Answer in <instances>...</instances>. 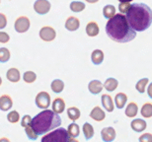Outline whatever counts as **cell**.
<instances>
[{
    "label": "cell",
    "instance_id": "obj_23",
    "mask_svg": "<svg viewBox=\"0 0 152 142\" xmlns=\"http://www.w3.org/2000/svg\"><path fill=\"white\" fill-rule=\"evenodd\" d=\"M50 89L53 90V92L56 93V94H59V93H61L63 91V89H64V83H63L62 80L56 79L51 82Z\"/></svg>",
    "mask_w": 152,
    "mask_h": 142
},
{
    "label": "cell",
    "instance_id": "obj_21",
    "mask_svg": "<svg viewBox=\"0 0 152 142\" xmlns=\"http://www.w3.org/2000/svg\"><path fill=\"white\" fill-rule=\"evenodd\" d=\"M127 102V96L124 94V93H118L115 97V107H117L118 110H121L124 109V107L126 106Z\"/></svg>",
    "mask_w": 152,
    "mask_h": 142
},
{
    "label": "cell",
    "instance_id": "obj_19",
    "mask_svg": "<svg viewBox=\"0 0 152 142\" xmlns=\"http://www.w3.org/2000/svg\"><path fill=\"white\" fill-rule=\"evenodd\" d=\"M91 60L95 65L102 64L104 61V52L101 50H94L91 54Z\"/></svg>",
    "mask_w": 152,
    "mask_h": 142
},
{
    "label": "cell",
    "instance_id": "obj_38",
    "mask_svg": "<svg viewBox=\"0 0 152 142\" xmlns=\"http://www.w3.org/2000/svg\"><path fill=\"white\" fill-rule=\"evenodd\" d=\"M10 41V36L5 32H0V43L1 44H6Z\"/></svg>",
    "mask_w": 152,
    "mask_h": 142
},
{
    "label": "cell",
    "instance_id": "obj_36",
    "mask_svg": "<svg viewBox=\"0 0 152 142\" xmlns=\"http://www.w3.org/2000/svg\"><path fill=\"white\" fill-rule=\"evenodd\" d=\"M32 122V117L29 116V114H26V116H24L22 117V120H21V125L23 126V127H26L27 125H31Z\"/></svg>",
    "mask_w": 152,
    "mask_h": 142
},
{
    "label": "cell",
    "instance_id": "obj_11",
    "mask_svg": "<svg viewBox=\"0 0 152 142\" xmlns=\"http://www.w3.org/2000/svg\"><path fill=\"white\" fill-rule=\"evenodd\" d=\"M12 106H13V101H12L10 96L8 95L0 96V110L2 111H7L9 110H11Z\"/></svg>",
    "mask_w": 152,
    "mask_h": 142
},
{
    "label": "cell",
    "instance_id": "obj_41",
    "mask_svg": "<svg viewBox=\"0 0 152 142\" xmlns=\"http://www.w3.org/2000/svg\"><path fill=\"white\" fill-rule=\"evenodd\" d=\"M0 142H10V140L6 137H2V138H0Z\"/></svg>",
    "mask_w": 152,
    "mask_h": 142
},
{
    "label": "cell",
    "instance_id": "obj_4",
    "mask_svg": "<svg viewBox=\"0 0 152 142\" xmlns=\"http://www.w3.org/2000/svg\"><path fill=\"white\" fill-rule=\"evenodd\" d=\"M69 140L70 136L67 130L63 127H57L45 134L42 137L41 142H69Z\"/></svg>",
    "mask_w": 152,
    "mask_h": 142
},
{
    "label": "cell",
    "instance_id": "obj_29",
    "mask_svg": "<svg viewBox=\"0 0 152 142\" xmlns=\"http://www.w3.org/2000/svg\"><path fill=\"white\" fill-rule=\"evenodd\" d=\"M67 132L69 134L70 137H78L79 134H80V128H79V125H76L75 122L71 123V125H68V128H67Z\"/></svg>",
    "mask_w": 152,
    "mask_h": 142
},
{
    "label": "cell",
    "instance_id": "obj_10",
    "mask_svg": "<svg viewBox=\"0 0 152 142\" xmlns=\"http://www.w3.org/2000/svg\"><path fill=\"white\" fill-rule=\"evenodd\" d=\"M64 26H65V29L69 32L77 31V30L79 29V27H80V21H79L78 18L70 16L66 19Z\"/></svg>",
    "mask_w": 152,
    "mask_h": 142
},
{
    "label": "cell",
    "instance_id": "obj_12",
    "mask_svg": "<svg viewBox=\"0 0 152 142\" xmlns=\"http://www.w3.org/2000/svg\"><path fill=\"white\" fill-rule=\"evenodd\" d=\"M147 123L144 119H133L132 123H130V127L133 131L135 132H142L146 129Z\"/></svg>",
    "mask_w": 152,
    "mask_h": 142
},
{
    "label": "cell",
    "instance_id": "obj_22",
    "mask_svg": "<svg viewBox=\"0 0 152 142\" xmlns=\"http://www.w3.org/2000/svg\"><path fill=\"white\" fill-rule=\"evenodd\" d=\"M103 86H104V88L107 90L108 92H114L115 90L118 88V81L115 79V78H113V77L108 78V79L105 81V83Z\"/></svg>",
    "mask_w": 152,
    "mask_h": 142
},
{
    "label": "cell",
    "instance_id": "obj_42",
    "mask_svg": "<svg viewBox=\"0 0 152 142\" xmlns=\"http://www.w3.org/2000/svg\"><path fill=\"white\" fill-rule=\"evenodd\" d=\"M85 1H87L88 3H97L99 0H85Z\"/></svg>",
    "mask_w": 152,
    "mask_h": 142
},
{
    "label": "cell",
    "instance_id": "obj_45",
    "mask_svg": "<svg viewBox=\"0 0 152 142\" xmlns=\"http://www.w3.org/2000/svg\"><path fill=\"white\" fill-rule=\"evenodd\" d=\"M1 84H2V78L0 77V86H1Z\"/></svg>",
    "mask_w": 152,
    "mask_h": 142
},
{
    "label": "cell",
    "instance_id": "obj_8",
    "mask_svg": "<svg viewBox=\"0 0 152 142\" xmlns=\"http://www.w3.org/2000/svg\"><path fill=\"white\" fill-rule=\"evenodd\" d=\"M51 4L48 0H37L34 3V10L39 15H45L50 12Z\"/></svg>",
    "mask_w": 152,
    "mask_h": 142
},
{
    "label": "cell",
    "instance_id": "obj_43",
    "mask_svg": "<svg viewBox=\"0 0 152 142\" xmlns=\"http://www.w3.org/2000/svg\"><path fill=\"white\" fill-rule=\"evenodd\" d=\"M120 2H132L133 0H118Z\"/></svg>",
    "mask_w": 152,
    "mask_h": 142
},
{
    "label": "cell",
    "instance_id": "obj_46",
    "mask_svg": "<svg viewBox=\"0 0 152 142\" xmlns=\"http://www.w3.org/2000/svg\"><path fill=\"white\" fill-rule=\"evenodd\" d=\"M0 2H1V0H0Z\"/></svg>",
    "mask_w": 152,
    "mask_h": 142
},
{
    "label": "cell",
    "instance_id": "obj_26",
    "mask_svg": "<svg viewBox=\"0 0 152 142\" xmlns=\"http://www.w3.org/2000/svg\"><path fill=\"white\" fill-rule=\"evenodd\" d=\"M141 116L145 119H150L152 117V104L151 103H145L141 107L140 110Z\"/></svg>",
    "mask_w": 152,
    "mask_h": 142
},
{
    "label": "cell",
    "instance_id": "obj_24",
    "mask_svg": "<svg viewBox=\"0 0 152 142\" xmlns=\"http://www.w3.org/2000/svg\"><path fill=\"white\" fill-rule=\"evenodd\" d=\"M81 116L80 110L76 107H70L67 109V117H69V119H71L72 122L79 119V117Z\"/></svg>",
    "mask_w": 152,
    "mask_h": 142
},
{
    "label": "cell",
    "instance_id": "obj_13",
    "mask_svg": "<svg viewBox=\"0 0 152 142\" xmlns=\"http://www.w3.org/2000/svg\"><path fill=\"white\" fill-rule=\"evenodd\" d=\"M90 117L91 119H93L94 120H96V122H102V120L105 119L106 114H105V111L99 107V106H96V107H94L93 110L91 111Z\"/></svg>",
    "mask_w": 152,
    "mask_h": 142
},
{
    "label": "cell",
    "instance_id": "obj_44",
    "mask_svg": "<svg viewBox=\"0 0 152 142\" xmlns=\"http://www.w3.org/2000/svg\"><path fill=\"white\" fill-rule=\"evenodd\" d=\"M69 142H79V141L76 140V139H70V140H69Z\"/></svg>",
    "mask_w": 152,
    "mask_h": 142
},
{
    "label": "cell",
    "instance_id": "obj_34",
    "mask_svg": "<svg viewBox=\"0 0 152 142\" xmlns=\"http://www.w3.org/2000/svg\"><path fill=\"white\" fill-rule=\"evenodd\" d=\"M7 119L11 123H17L20 119V114L17 111H12L7 114Z\"/></svg>",
    "mask_w": 152,
    "mask_h": 142
},
{
    "label": "cell",
    "instance_id": "obj_30",
    "mask_svg": "<svg viewBox=\"0 0 152 142\" xmlns=\"http://www.w3.org/2000/svg\"><path fill=\"white\" fill-rule=\"evenodd\" d=\"M148 82H149V79H148V78H142V79H140L135 85L136 91L138 93H140V94H143L145 92V90H146V86H147Z\"/></svg>",
    "mask_w": 152,
    "mask_h": 142
},
{
    "label": "cell",
    "instance_id": "obj_20",
    "mask_svg": "<svg viewBox=\"0 0 152 142\" xmlns=\"http://www.w3.org/2000/svg\"><path fill=\"white\" fill-rule=\"evenodd\" d=\"M138 113V107L137 105H136V103L134 102H130L129 105L126 106V111H124V114H126V116L127 117H135L136 114Z\"/></svg>",
    "mask_w": 152,
    "mask_h": 142
},
{
    "label": "cell",
    "instance_id": "obj_32",
    "mask_svg": "<svg viewBox=\"0 0 152 142\" xmlns=\"http://www.w3.org/2000/svg\"><path fill=\"white\" fill-rule=\"evenodd\" d=\"M11 57L10 50L6 47H0V62L5 63L7 62Z\"/></svg>",
    "mask_w": 152,
    "mask_h": 142
},
{
    "label": "cell",
    "instance_id": "obj_40",
    "mask_svg": "<svg viewBox=\"0 0 152 142\" xmlns=\"http://www.w3.org/2000/svg\"><path fill=\"white\" fill-rule=\"evenodd\" d=\"M147 94L149 96V98L152 99V82L149 84V86H148V88H147Z\"/></svg>",
    "mask_w": 152,
    "mask_h": 142
},
{
    "label": "cell",
    "instance_id": "obj_35",
    "mask_svg": "<svg viewBox=\"0 0 152 142\" xmlns=\"http://www.w3.org/2000/svg\"><path fill=\"white\" fill-rule=\"evenodd\" d=\"M130 3L129 2H120L118 4V10H120L121 14H126L129 12L130 9Z\"/></svg>",
    "mask_w": 152,
    "mask_h": 142
},
{
    "label": "cell",
    "instance_id": "obj_6",
    "mask_svg": "<svg viewBox=\"0 0 152 142\" xmlns=\"http://www.w3.org/2000/svg\"><path fill=\"white\" fill-rule=\"evenodd\" d=\"M36 105L39 109L47 110L50 106V96L48 92L42 91L36 96Z\"/></svg>",
    "mask_w": 152,
    "mask_h": 142
},
{
    "label": "cell",
    "instance_id": "obj_14",
    "mask_svg": "<svg viewBox=\"0 0 152 142\" xmlns=\"http://www.w3.org/2000/svg\"><path fill=\"white\" fill-rule=\"evenodd\" d=\"M103 88H104V86H103V84L101 83V81H99V80H92L88 84V90H89V92L93 95L100 94V93L102 92Z\"/></svg>",
    "mask_w": 152,
    "mask_h": 142
},
{
    "label": "cell",
    "instance_id": "obj_9",
    "mask_svg": "<svg viewBox=\"0 0 152 142\" xmlns=\"http://www.w3.org/2000/svg\"><path fill=\"white\" fill-rule=\"evenodd\" d=\"M115 135L117 133H115V128L112 126L103 128L101 131V137L104 142H113L115 139Z\"/></svg>",
    "mask_w": 152,
    "mask_h": 142
},
{
    "label": "cell",
    "instance_id": "obj_15",
    "mask_svg": "<svg viewBox=\"0 0 152 142\" xmlns=\"http://www.w3.org/2000/svg\"><path fill=\"white\" fill-rule=\"evenodd\" d=\"M102 105L105 110L109 111V113H112L115 110V104L113 103V99L108 94L102 95Z\"/></svg>",
    "mask_w": 152,
    "mask_h": 142
},
{
    "label": "cell",
    "instance_id": "obj_18",
    "mask_svg": "<svg viewBox=\"0 0 152 142\" xmlns=\"http://www.w3.org/2000/svg\"><path fill=\"white\" fill-rule=\"evenodd\" d=\"M6 77H7V79L10 81V82L17 83V82H19L20 79H21V74H20V72L17 68L12 67L7 71V73H6Z\"/></svg>",
    "mask_w": 152,
    "mask_h": 142
},
{
    "label": "cell",
    "instance_id": "obj_27",
    "mask_svg": "<svg viewBox=\"0 0 152 142\" xmlns=\"http://www.w3.org/2000/svg\"><path fill=\"white\" fill-rule=\"evenodd\" d=\"M115 15V7L114 5H106L104 8H103V16H104L106 19H111L112 17H114Z\"/></svg>",
    "mask_w": 152,
    "mask_h": 142
},
{
    "label": "cell",
    "instance_id": "obj_33",
    "mask_svg": "<svg viewBox=\"0 0 152 142\" xmlns=\"http://www.w3.org/2000/svg\"><path fill=\"white\" fill-rule=\"evenodd\" d=\"M25 132H26V134H27V137H28L30 140H37L38 139L39 135L36 133V131L34 130V129H33L31 125H29L26 126V127H25Z\"/></svg>",
    "mask_w": 152,
    "mask_h": 142
},
{
    "label": "cell",
    "instance_id": "obj_17",
    "mask_svg": "<svg viewBox=\"0 0 152 142\" xmlns=\"http://www.w3.org/2000/svg\"><path fill=\"white\" fill-rule=\"evenodd\" d=\"M65 110V102L62 98H56L53 101V111L56 114H62Z\"/></svg>",
    "mask_w": 152,
    "mask_h": 142
},
{
    "label": "cell",
    "instance_id": "obj_25",
    "mask_svg": "<svg viewBox=\"0 0 152 142\" xmlns=\"http://www.w3.org/2000/svg\"><path fill=\"white\" fill-rule=\"evenodd\" d=\"M83 133H84V136H85V139L86 140H90L91 138H93L94 136V128L93 126L90 125L89 122H85L83 125Z\"/></svg>",
    "mask_w": 152,
    "mask_h": 142
},
{
    "label": "cell",
    "instance_id": "obj_28",
    "mask_svg": "<svg viewBox=\"0 0 152 142\" xmlns=\"http://www.w3.org/2000/svg\"><path fill=\"white\" fill-rule=\"evenodd\" d=\"M70 7V10L72 12H75V13H80L85 9L86 5L84 4V2H81V1H72L69 5Z\"/></svg>",
    "mask_w": 152,
    "mask_h": 142
},
{
    "label": "cell",
    "instance_id": "obj_16",
    "mask_svg": "<svg viewBox=\"0 0 152 142\" xmlns=\"http://www.w3.org/2000/svg\"><path fill=\"white\" fill-rule=\"evenodd\" d=\"M100 33V28L99 25L94 21H91L87 24L86 26V34L89 36V37H96L98 36Z\"/></svg>",
    "mask_w": 152,
    "mask_h": 142
},
{
    "label": "cell",
    "instance_id": "obj_1",
    "mask_svg": "<svg viewBox=\"0 0 152 142\" xmlns=\"http://www.w3.org/2000/svg\"><path fill=\"white\" fill-rule=\"evenodd\" d=\"M106 33L112 41L120 44H126L133 41L136 33L130 27L126 17L124 14H117L106 24Z\"/></svg>",
    "mask_w": 152,
    "mask_h": 142
},
{
    "label": "cell",
    "instance_id": "obj_37",
    "mask_svg": "<svg viewBox=\"0 0 152 142\" xmlns=\"http://www.w3.org/2000/svg\"><path fill=\"white\" fill-rule=\"evenodd\" d=\"M139 142H152V134L151 133H143L139 136Z\"/></svg>",
    "mask_w": 152,
    "mask_h": 142
},
{
    "label": "cell",
    "instance_id": "obj_39",
    "mask_svg": "<svg viewBox=\"0 0 152 142\" xmlns=\"http://www.w3.org/2000/svg\"><path fill=\"white\" fill-rule=\"evenodd\" d=\"M7 26V17L3 13H0V30L4 29Z\"/></svg>",
    "mask_w": 152,
    "mask_h": 142
},
{
    "label": "cell",
    "instance_id": "obj_5",
    "mask_svg": "<svg viewBox=\"0 0 152 142\" xmlns=\"http://www.w3.org/2000/svg\"><path fill=\"white\" fill-rule=\"evenodd\" d=\"M30 26H31V22H30L29 18L26 16L18 17L14 23L15 31L17 33H19V34H23V33H26L27 31H29Z\"/></svg>",
    "mask_w": 152,
    "mask_h": 142
},
{
    "label": "cell",
    "instance_id": "obj_2",
    "mask_svg": "<svg viewBox=\"0 0 152 142\" xmlns=\"http://www.w3.org/2000/svg\"><path fill=\"white\" fill-rule=\"evenodd\" d=\"M126 17L135 32L146 31L152 24V10L145 3L132 4Z\"/></svg>",
    "mask_w": 152,
    "mask_h": 142
},
{
    "label": "cell",
    "instance_id": "obj_7",
    "mask_svg": "<svg viewBox=\"0 0 152 142\" xmlns=\"http://www.w3.org/2000/svg\"><path fill=\"white\" fill-rule=\"evenodd\" d=\"M39 38L44 42H53L56 38V32L53 27L45 26L39 30Z\"/></svg>",
    "mask_w": 152,
    "mask_h": 142
},
{
    "label": "cell",
    "instance_id": "obj_31",
    "mask_svg": "<svg viewBox=\"0 0 152 142\" xmlns=\"http://www.w3.org/2000/svg\"><path fill=\"white\" fill-rule=\"evenodd\" d=\"M23 80L25 81L26 83H34L36 80H37V74L35 73L34 71H26L25 73L23 74Z\"/></svg>",
    "mask_w": 152,
    "mask_h": 142
},
{
    "label": "cell",
    "instance_id": "obj_3",
    "mask_svg": "<svg viewBox=\"0 0 152 142\" xmlns=\"http://www.w3.org/2000/svg\"><path fill=\"white\" fill-rule=\"evenodd\" d=\"M59 114L53 110H44L32 119L31 125L38 135H45L61 125Z\"/></svg>",
    "mask_w": 152,
    "mask_h": 142
}]
</instances>
